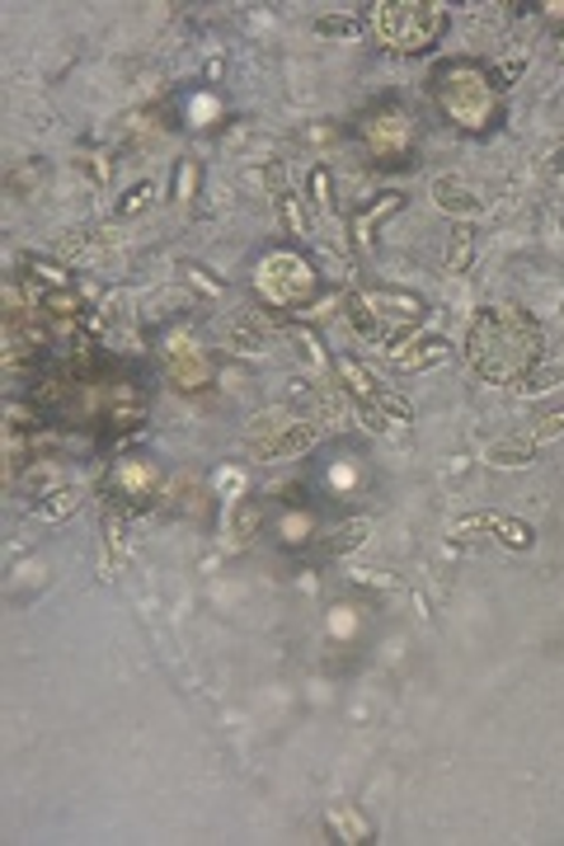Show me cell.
I'll return each mask as SVG.
<instances>
[{"label": "cell", "instance_id": "cell-31", "mask_svg": "<svg viewBox=\"0 0 564 846\" xmlns=\"http://www.w3.org/2000/svg\"><path fill=\"white\" fill-rule=\"evenodd\" d=\"M541 10L555 14V19H564V6H560V0H546V6H541Z\"/></svg>", "mask_w": 564, "mask_h": 846}, {"label": "cell", "instance_id": "cell-4", "mask_svg": "<svg viewBox=\"0 0 564 846\" xmlns=\"http://www.w3.org/2000/svg\"><path fill=\"white\" fill-rule=\"evenodd\" d=\"M367 29L395 57L428 52L447 29V6L437 0H376L367 10Z\"/></svg>", "mask_w": 564, "mask_h": 846}, {"label": "cell", "instance_id": "cell-21", "mask_svg": "<svg viewBox=\"0 0 564 846\" xmlns=\"http://www.w3.org/2000/svg\"><path fill=\"white\" fill-rule=\"evenodd\" d=\"M471 259H475V236L462 226V230H456V245H447V273H466Z\"/></svg>", "mask_w": 564, "mask_h": 846}, {"label": "cell", "instance_id": "cell-8", "mask_svg": "<svg viewBox=\"0 0 564 846\" xmlns=\"http://www.w3.org/2000/svg\"><path fill=\"white\" fill-rule=\"evenodd\" d=\"M160 367H165V376H170V386L188 391V395L207 391L212 386V376H217L212 357H207V348L188 329H170L160 338Z\"/></svg>", "mask_w": 564, "mask_h": 846}, {"label": "cell", "instance_id": "cell-32", "mask_svg": "<svg viewBox=\"0 0 564 846\" xmlns=\"http://www.w3.org/2000/svg\"><path fill=\"white\" fill-rule=\"evenodd\" d=\"M560 67H564V29H560Z\"/></svg>", "mask_w": 564, "mask_h": 846}, {"label": "cell", "instance_id": "cell-26", "mask_svg": "<svg viewBox=\"0 0 564 846\" xmlns=\"http://www.w3.org/2000/svg\"><path fill=\"white\" fill-rule=\"evenodd\" d=\"M306 537H310V518H306V513H287V518H283V541L297 545V541H306Z\"/></svg>", "mask_w": 564, "mask_h": 846}, {"label": "cell", "instance_id": "cell-18", "mask_svg": "<svg viewBox=\"0 0 564 846\" xmlns=\"http://www.w3.org/2000/svg\"><path fill=\"white\" fill-rule=\"evenodd\" d=\"M372 532H376V522H372V518H348V522L339 527V532L329 537V555H353V550H358Z\"/></svg>", "mask_w": 564, "mask_h": 846}, {"label": "cell", "instance_id": "cell-12", "mask_svg": "<svg viewBox=\"0 0 564 846\" xmlns=\"http://www.w3.org/2000/svg\"><path fill=\"white\" fill-rule=\"evenodd\" d=\"M433 203L447 212V217H485V198L475 194V188L466 179H456V175H437L433 179Z\"/></svg>", "mask_w": 564, "mask_h": 846}, {"label": "cell", "instance_id": "cell-9", "mask_svg": "<svg viewBox=\"0 0 564 846\" xmlns=\"http://www.w3.org/2000/svg\"><path fill=\"white\" fill-rule=\"evenodd\" d=\"M109 490L122 499L128 513H146L160 499V471L151 461H118L109 475Z\"/></svg>", "mask_w": 564, "mask_h": 846}, {"label": "cell", "instance_id": "cell-15", "mask_svg": "<svg viewBox=\"0 0 564 846\" xmlns=\"http://www.w3.org/2000/svg\"><path fill=\"white\" fill-rule=\"evenodd\" d=\"M541 442L527 433V437H504V442H494V447L485 452L489 465H498V471H517V465H532Z\"/></svg>", "mask_w": 564, "mask_h": 846}, {"label": "cell", "instance_id": "cell-10", "mask_svg": "<svg viewBox=\"0 0 564 846\" xmlns=\"http://www.w3.org/2000/svg\"><path fill=\"white\" fill-rule=\"evenodd\" d=\"M447 357H452V344L443 334H409V338H400V344L386 348V363L395 372H428L437 363H447Z\"/></svg>", "mask_w": 564, "mask_h": 846}, {"label": "cell", "instance_id": "cell-20", "mask_svg": "<svg viewBox=\"0 0 564 846\" xmlns=\"http://www.w3.org/2000/svg\"><path fill=\"white\" fill-rule=\"evenodd\" d=\"M274 207H278V217H283V226L291 230V236H306V203L291 194V188H278Z\"/></svg>", "mask_w": 564, "mask_h": 846}, {"label": "cell", "instance_id": "cell-25", "mask_svg": "<svg viewBox=\"0 0 564 846\" xmlns=\"http://www.w3.org/2000/svg\"><path fill=\"white\" fill-rule=\"evenodd\" d=\"M310 194H316V207L320 212H334V198H329V169L316 165V175H310Z\"/></svg>", "mask_w": 564, "mask_h": 846}, {"label": "cell", "instance_id": "cell-7", "mask_svg": "<svg viewBox=\"0 0 564 846\" xmlns=\"http://www.w3.org/2000/svg\"><path fill=\"white\" fill-rule=\"evenodd\" d=\"M358 137H363L367 156H372L376 165H400V160L414 151V137H419V127H414V118L400 109V104H382V109L363 114Z\"/></svg>", "mask_w": 564, "mask_h": 846}, {"label": "cell", "instance_id": "cell-11", "mask_svg": "<svg viewBox=\"0 0 564 846\" xmlns=\"http://www.w3.org/2000/svg\"><path fill=\"white\" fill-rule=\"evenodd\" d=\"M268 344H274V325L264 321V315L255 311H236L231 321H226V348H236L245 357L255 353H268Z\"/></svg>", "mask_w": 564, "mask_h": 846}, {"label": "cell", "instance_id": "cell-24", "mask_svg": "<svg viewBox=\"0 0 564 846\" xmlns=\"http://www.w3.org/2000/svg\"><path fill=\"white\" fill-rule=\"evenodd\" d=\"M316 33H344V38H353V33H363V24H358V19H353V14H325L320 19V24H316Z\"/></svg>", "mask_w": 564, "mask_h": 846}, {"label": "cell", "instance_id": "cell-14", "mask_svg": "<svg viewBox=\"0 0 564 846\" xmlns=\"http://www.w3.org/2000/svg\"><path fill=\"white\" fill-rule=\"evenodd\" d=\"M400 207H405V194H382L372 207H363L358 217H353V240H358V249H372L376 245V230H382L386 217H395Z\"/></svg>", "mask_w": 564, "mask_h": 846}, {"label": "cell", "instance_id": "cell-2", "mask_svg": "<svg viewBox=\"0 0 564 846\" xmlns=\"http://www.w3.org/2000/svg\"><path fill=\"white\" fill-rule=\"evenodd\" d=\"M433 104L456 132H489L498 122V80L479 61H447L433 71Z\"/></svg>", "mask_w": 564, "mask_h": 846}, {"label": "cell", "instance_id": "cell-29", "mask_svg": "<svg viewBox=\"0 0 564 846\" xmlns=\"http://www.w3.org/2000/svg\"><path fill=\"white\" fill-rule=\"evenodd\" d=\"M188 278H194V283H198V287H202L207 296H217V292H221V283H212V278H207V268H198V264L188 268Z\"/></svg>", "mask_w": 564, "mask_h": 846}, {"label": "cell", "instance_id": "cell-5", "mask_svg": "<svg viewBox=\"0 0 564 846\" xmlns=\"http://www.w3.org/2000/svg\"><path fill=\"white\" fill-rule=\"evenodd\" d=\"M320 433H325V423H316L306 410L278 405V410H264V414L249 419L245 452H249V461H264V465L291 461V456H306L310 447H316Z\"/></svg>", "mask_w": 564, "mask_h": 846}, {"label": "cell", "instance_id": "cell-28", "mask_svg": "<svg viewBox=\"0 0 564 846\" xmlns=\"http://www.w3.org/2000/svg\"><path fill=\"white\" fill-rule=\"evenodd\" d=\"M217 490L236 503V499L245 494V475H240V471H221V475H217Z\"/></svg>", "mask_w": 564, "mask_h": 846}, {"label": "cell", "instance_id": "cell-27", "mask_svg": "<svg viewBox=\"0 0 564 846\" xmlns=\"http://www.w3.org/2000/svg\"><path fill=\"white\" fill-rule=\"evenodd\" d=\"M560 433H564V410L546 414V419H541L536 429H532V437H536V442H551V437H560Z\"/></svg>", "mask_w": 564, "mask_h": 846}, {"label": "cell", "instance_id": "cell-17", "mask_svg": "<svg viewBox=\"0 0 564 846\" xmlns=\"http://www.w3.org/2000/svg\"><path fill=\"white\" fill-rule=\"evenodd\" d=\"M560 381H564V363H546V357H541V363H536L527 376H522L513 391H517V395H546V391L560 386Z\"/></svg>", "mask_w": 564, "mask_h": 846}, {"label": "cell", "instance_id": "cell-1", "mask_svg": "<svg viewBox=\"0 0 564 846\" xmlns=\"http://www.w3.org/2000/svg\"><path fill=\"white\" fill-rule=\"evenodd\" d=\"M466 367L485 381V386H517L541 357H546V334L517 306H485L475 311L462 338Z\"/></svg>", "mask_w": 564, "mask_h": 846}, {"label": "cell", "instance_id": "cell-19", "mask_svg": "<svg viewBox=\"0 0 564 846\" xmlns=\"http://www.w3.org/2000/svg\"><path fill=\"white\" fill-rule=\"evenodd\" d=\"M76 508H80V490H71V484H57V490H48L43 499L33 503V513H38V518H48V522H57V518L76 513Z\"/></svg>", "mask_w": 564, "mask_h": 846}, {"label": "cell", "instance_id": "cell-16", "mask_svg": "<svg viewBox=\"0 0 564 846\" xmlns=\"http://www.w3.org/2000/svg\"><path fill=\"white\" fill-rule=\"evenodd\" d=\"M329 828L339 833V842H348V846L372 842V823L353 809V804H334V809H329Z\"/></svg>", "mask_w": 564, "mask_h": 846}, {"label": "cell", "instance_id": "cell-22", "mask_svg": "<svg viewBox=\"0 0 564 846\" xmlns=\"http://www.w3.org/2000/svg\"><path fill=\"white\" fill-rule=\"evenodd\" d=\"M103 532H109V560L122 564V560H128V532H122V513H109Z\"/></svg>", "mask_w": 564, "mask_h": 846}, {"label": "cell", "instance_id": "cell-30", "mask_svg": "<svg viewBox=\"0 0 564 846\" xmlns=\"http://www.w3.org/2000/svg\"><path fill=\"white\" fill-rule=\"evenodd\" d=\"M546 175H551V179H564V146L546 151Z\"/></svg>", "mask_w": 564, "mask_h": 846}, {"label": "cell", "instance_id": "cell-3", "mask_svg": "<svg viewBox=\"0 0 564 846\" xmlns=\"http://www.w3.org/2000/svg\"><path fill=\"white\" fill-rule=\"evenodd\" d=\"M344 321L353 325L358 338H367V344L390 348L428 321V302L405 287H358L344 302Z\"/></svg>", "mask_w": 564, "mask_h": 846}, {"label": "cell", "instance_id": "cell-23", "mask_svg": "<svg viewBox=\"0 0 564 846\" xmlns=\"http://www.w3.org/2000/svg\"><path fill=\"white\" fill-rule=\"evenodd\" d=\"M146 198H156V188L141 179V184H132L128 194H122V203H118L113 212H118V217H132V212H141V207H146Z\"/></svg>", "mask_w": 564, "mask_h": 846}, {"label": "cell", "instance_id": "cell-6", "mask_svg": "<svg viewBox=\"0 0 564 846\" xmlns=\"http://www.w3.org/2000/svg\"><path fill=\"white\" fill-rule=\"evenodd\" d=\"M255 292L264 296L268 306L297 311V306H310L320 296V273H316V264H310L306 254L274 249V254H264L259 268H255Z\"/></svg>", "mask_w": 564, "mask_h": 846}, {"label": "cell", "instance_id": "cell-13", "mask_svg": "<svg viewBox=\"0 0 564 846\" xmlns=\"http://www.w3.org/2000/svg\"><path fill=\"white\" fill-rule=\"evenodd\" d=\"M264 532V503L259 499H236V503H226V545L231 550H245V545H255V537Z\"/></svg>", "mask_w": 564, "mask_h": 846}]
</instances>
